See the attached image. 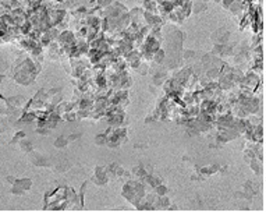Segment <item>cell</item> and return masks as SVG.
Returning <instances> with one entry per match:
<instances>
[{"mask_svg": "<svg viewBox=\"0 0 266 212\" xmlns=\"http://www.w3.org/2000/svg\"><path fill=\"white\" fill-rule=\"evenodd\" d=\"M17 183H18L24 190H29V187H31V184H32L29 179H22V180H17Z\"/></svg>", "mask_w": 266, "mask_h": 212, "instance_id": "obj_1", "label": "cell"}, {"mask_svg": "<svg viewBox=\"0 0 266 212\" xmlns=\"http://www.w3.org/2000/svg\"><path fill=\"white\" fill-rule=\"evenodd\" d=\"M65 144H67V140H65L64 137H60V138H57V140H56V147L61 148V147H64Z\"/></svg>", "mask_w": 266, "mask_h": 212, "instance_id": "obj_2", "label": "cell"}, {"mask_svg": "<svg viewBox=\"0 0 266 212\" xmlns=\"http://www.w3.org/2000/svg\"><path fill=\"white\" fill-rule=\"evenodd\" d=\"M21 148L24 149V151H27V152H29L32 149V145H31V142H28V141H25V142H22L21 141Z\"/></svg>", "mask_w": 266, "mask_h": 212, "instance_id": "obj_3", "label": "cell"}, {"mask_svg": "<svg viewBox=\"0 0 266 212\" xmlns=\"http://www.w3.org/2000/svg\"><path fill=\"white\" fill-rule=\"evenodd\" d=\"M7 181H8V183H13V184H14L17 180H14V177H11V176H8V177H7Z\"/></svg>", "mask_w": 266, "mask_h": 212, "instance_id": "obj_4", "label": "cell"}]
</instances>
